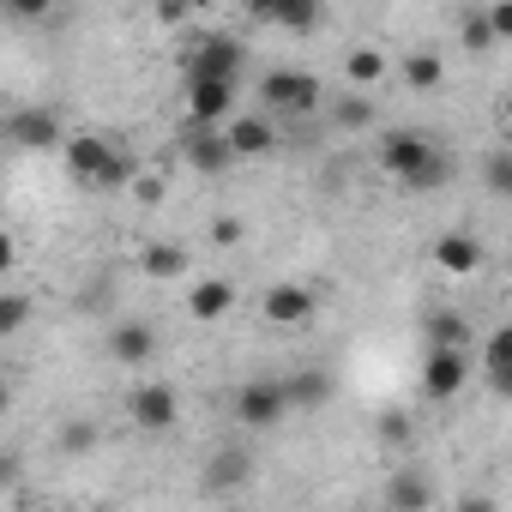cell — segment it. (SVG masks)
Here are the masks:
<instances>
[{
	"label": "cell",
	"mask_w": 512,
	"mask_h": 512,
	"mask_svg": "<svg viewBox=\"0 0 512 512\" xmlns=\"http://www.w3.org/2000/svg\"><path fill=\"white\" fill-rule=\"evenodd\" d=\"M61 157H67V175L79 181V187H97V193H115V187H127L139 169H133V157L115 145V139H103V133H73L67 145H61Z\"/></svg>",
	"instance_id": "obj_1"
},
{
	"label": "cell",
	"mask_w": 512,
	"mask_h": 512,
	"mask_svg": "<svg viewBox=\"0 0 512 512\" xmlns=\"http://www.w3.org/2000/svg\"><path fill=\"white\" fill-rule=\"evenodd\" d=\"M260 97H266L272 115H314V109L326 103V85H320L308 67H272V73L260 79Z\"/></svg>",
	"instance_id": "obj_2"
},
{
	"label": "cell",
	"mask_w": 512,
	"mask_h": 512,
	"mask_svg": "<svg viewBox=\"0 0 512 512\" xmlns=\"http://www.w3.org/2000/svg\"><path fill=\"white\" fill-rule=\"evenodd\" d=\"M127 422H133L139 434H169V428L181 422V392H175L169 380L133 386V392H127Z\"/></svg>",
	"instance_id": "obj_3"
},
{
	"label": "cell",
	"mask_w": 512,
	"mask_h": 512,
	"mask_svg": "<svg viewBox=\"0 0 512 512\" xmlns=\"http://www.w3.org/2000/svg\"><path fill=\"white\" fill-rule=\"evenodd\" d=\"M284 416H290V398H284L278 380H247V386H235V422H241V428L266 434V428H278Z\"/></svg>",
	"instance_id": "obj_4"
},
{
	"label": "cell",
	"mask_w": 512,
	"mask_h": 512,
	"mask_svg": "<svg viewBox=\"0 0 512 512\" xmlns=\"http://www.w3.org/2000/svg\"><path fill=\"white\" fill-rule=\"evenodd\" d=\"M223 145H229L235 163L272 157V151H278V127H272V115H229V121H223Z\"/></svg>",
	"instance_id": "obj_5"
},
{
	"label": "cell",
	"mask_w": 512,
	"mask_h": 512,
	"mask_svg": "<svg viewBox=\"0 0 512 512\" xmlns=\"http://www.w3.org/2000/svg\"><path fill=\"white\" fill-rule=\"evenodd\" d=\"M235 115L229 79H187V127H223Z\"/></svg>",
	"instance_id": "obj_6"
},
{
	"label": "cell",
	"mask_w": 512,
	"mask_h": 512,
	"mask_svg": "<svg viewBox=\"0 0 512 512\" xmlns=\"http://www.w3.org/2000/svg\"><path fill=\"white\" fill-rule=\"evenodd\" d=\"M428 157H434V139H428V133H410V127H392V133H380V169H386V175L410 181V175H416Z\"/></svg>",
	"instance_id": "obj_7"
},
{
	"label": "cell",
	"mask_w": 512,
	"mask_h": 512,
	"mask_svg": "<svg viewBox=\"0 0 512 512\" xmlns=\"http://www.w3.org/2000/svg\"><path fill=\"white\" fill-rule=\"evenodd\" d=\"M464 380H470V350H428V368H422V398L428 404L458 398Z\"/></svg>",
	"instance_id": "obj_8"
},
{
	"label": "cell",
	"mask_w": 512,
	"mask_h": 512,
	"mask_svg": "<svg viewBox=\"0 0 512 512\" xmlns=\"http://www.w3.org/2000/svg\"><path fill=\"white\" fill-rule=\"evenodd\" d=\"M7 139H13L19 151H61V145H67L55 109H19V115L7 121Z\"/></svg>",
	"instance_id": "obj_9"
},
{
	"label": "cell",
	"mask_w": 512,
	"mask_h": 512,
	"mask_svg": "<svg viewBox=\"0 0 512 512\" xmlns=\"http://www.w3.org/2000/svg\"><path fill=\"white\" fill-rule=\"evenodd\" d=\"M482 260H488V247H482L470 229H446V235L434 241V266H440L446 278H476Z\"/></svg>",
	"instance_id": "obj_10"
},
{
	"label": "cell",
	"mask_w": 512,
	"mask_h": 512,
	"mask_svg": "<svg viewBox=\"0 0 512 512\" xmlns=\"http://www.w3.org/2000/svg\"><path fill=\"white\" fill-rule=\"evenodd\" d=\"M241 61H247V49H241L235 37H205V43L193 49V61H187V79H229V85H235Z\"/></svg>",
	"instance_id": "obj_11"
},
{
	"label": "cell",
	"mask_w": 512,
	"mask_h": 512,
	"mask_svg": "<svg viewBox=\"0 0 512 512\" xmlns=\"http://www.w3.org/2000/svg\"><path fill=\"white\" fill-rule=\"evenodd\" d=\"M314 308H320V296H314L308 284H272V290L260 296V314H266L272 326H308Z\"/></svg>",
	"instance_id": "obj_12"
},
{
	"label": "cell",
	"mask_w": 512,
	"mask_h": 512,
	"mask_svg": "<svg viewBox=\"0 0 512 512\" xmlns=\"http://www.w3.org/2000/svg\"><path fill=\"white\" fill-rule=\"evenodd\" d=\"M181 157H187V169H199V175H223L235 157H229V145H223V127H187L181 133Z\"/></svg>",
	"instance_id": "obj_13"
},
{
	"label": "cell",
	"mask_w": 512,
	"mask_h": 512,
	"mask_svg": "<svg viewBox=\"0 0 512 512\" xmlns=\"http://www.w3.org/2000/svg\"><path fill=\"white\" fill-rule=\"evenodd\" d=\"M229 308H235V284H229V278H199V284H187V314H193L199 326L223 320Z\"/></svg>",
	"instance_id": "obj_14"
},
{
	"label": "cell",
	"mask_w": 512,
	"mask_h": 512,
	"mask_svg": "<svg viewBox=\"0 0 512 512\" xmlns=\"http://www.w3.org/2000/svg\"><path fill=\"white\" fill-rule=\"evenodd\" d=\"M247 482H253V458H247L241 446L211 452V464H205V488H211V494H235V488H247Z\"/></svg>",
	"instance_id": "obj_15"
},
{
	"label": "cell",
	"mask_w": 512,
	"mask_h": 512,
	"mask_svg": "<svg viewBox=\"0 0 512 512\" xmlns=\"http://www.w3.org/2000/svg\"><path fill=\"white\" fill-rule=\"evenodd\" d=\"M187 266H193V253H187L181 241H151V247L139 253V272H145V278H157V284H181V278H187Z\"/></svg>",
	"instance_id": "obj_16"
},
{
	"label": "cell",
	"mask_w": 512,
	"mask_h": 512,
	"mask_svg": "<svg viewBox=\"0 0 512 512\" xmlns=\"http://www.w3.org/2000/svg\"><path fill=\"white\" fill-rule=\"evenodd\" d=\"M422 338H428V350H470L476 344V326L458 308H434L428 326H422Z\"/></svg>",
	"instance_id": "obj_17"
},
{
	"label": "cell",
	"mask_w": 512,
	"mask_h": 512,
	"mask_svg": "<svg viewBox=\"0 0 512 512\" xmlns=\"http://www.w3.org/2000/svg\"><path fill=\"white\" fill-rule=\"evenodd\" d=\"M151 350H157V332H151L145 320H121V326L109 332V356H115L121 368H139V362H151Z\"/></svg>",
	"instance_id": "obj_18"
},
{
	"label": "cell",
	"mask_w": 512,
	"mask_h": 512,
	"mask_svg": "<svg viewBox=\"0 0 512 512\" xmlns=\"http://www.w3.org/2000/svg\"><path fill=\"white\" fill-rule=\"evenodd\" d=\"M482 374H488V392H494V398H506V392H512V326H494V332H488Z\"/></svg>",
	"instance_id": "obj_19"
},
{
	"label": "cell",
	"mask_w": 512,
	"mask_h": 512,
	"mask_svg": "<svg viewBox=\"0 0 512 512\" xmlns=\"http://www.w3.org/2000/svg\"><path fill=\"white\" fill-rule=\"evenodd\" d=\"M386 506H392V512H428V506H434L428 470H398V476L386 482Z\"/></svg>",
	"instance_id": "obj_20"
},
{
	"label": "cell",
	"mask_w": 512,
	"mask_h": 512,
	"mask_svg": "<svg viewBox=\"0 0 512 512\" xmlns=\"http://www.w3.org/2000/svg\"><path fill=\"white\" fill-rule=\"evenodd\" d=\"M253 19H260V25H278V31H314V25H320V7H314V0H260V7H253Z\"/></svg>",
	"instance_id": "obj_21"
},
{
	"label": "cell",
	"mask_w": 512,
	"mask_h": 512,
	"mask_svg": "<svg viewBox=\"0 0 512 512\" xmlns=\"http://www.w3.org/2000/svg\"><path fill=\"white\" fill-rule=\"evenodd\" d=\"M278 386H284L290 410H314V404L332 398V374H326V368H302V374H290V380H278Z\"/></svg>",
	"instance_id": "obj_22"
},
{
	"label": "cell",
	"mask_w": 512,
	"mask_h": 512,
	"mask_svg": "<svg viewBox=\"0 0 512 512\" xmlns=\"http://www.w3.org/2000/svg\"><path fill=\"white\" fill-rule=\"evenodd\" d=\"M344 79H350V91L368 97V91L386 79V55H380V49H350V55H344Z\"/></svg>",
	"instance_id": "obj_23"
},
{
	"label": "cell",
	"mask_w": 512,
	"mask_h": 512,
	"mask_svg": "<svg viewBox=\"0 0 512 512\" xmlns=\"http://www.w3.org/2000/svg\"><path fill=\"white\" fill-rule=\"evenodd\" d=\"M326 109H332V127H344V133H368L374 127V97H362V91H344Z\"/></svg>",
	"instance_id": "obj_24"
},
{
	"label": "cell",
	"mask_w": 512,
	"mask_h": 512,
	"mask_svg": "<svg viewBox=\"0 0 512 512\" xmlns=\"http://www.w3.org/2000/svg\"><path fill=\"white\" fill-rule=\"evenodd\" d=\"M31 314H37L31 290H0V338H19L31 326Z\"/></svg>",
	"instance_id": "obj_25"
},
{
	"label": "cell",
	"mask_w": 512,
	"mask_h": 512,
	"mask_svg": "<svg viewBox=\"0 0 512 512\" xmlns=\"http://www.w3.org/2000/svg\"><path fill=\"white\" fill-rule=\"evenodd\" d=\"M446 79V61L434 55V49H410V61H404V85L410 91H434Z\"/></svg>",
	"instance_id": "obj_26"
},
{
	"label": "cell",
	"mask_w": 512,
	"mask_h": 512,
	"mask_svg": "<svg viewBox=\"0 0 512 512\" xmlns=\"http://www.w3.org/2000/svg\"><path fill=\"white\" fill-rule=\"evenodd\" d=\"M446 181H452V157L434 145V157H428V163H422V169H416L404 187H410V193H434V187H446Z\"/></svg>",
	"instance_id": "obj_27"
},
{
	"label": "cell",
	"mask_w": 512,
	"mask_h": 512,
	"mask_svg": "<svg viewBox=\"0 0 512 512\" xmlns=\"http://www.w3.org/2000/svg\"><path fill=\"white\" fill-rule=\"evenodd\" d=\"M482 175H488V193H494V199H506V193H512V151H494Z\"/></svg>",
	"instance_id": "obj_28"
},
{
	"label": "cell",
	"mask_w": 512,
	"mask_h": 512,
	"mask_svg": "<svg viewBox=\"0 0 512 512\" xmlns=\"http://www.w3.org/2000/svg\"><path fill=\"white\" fill-rule=\"evenodd\" d=\"M458 31H464V49H476V55H482V49H494V31H488V19H482V13H464V25H458Z\"/></svg>",
	"instance_id": "obj_29"
},
{
	"label": "cell",
	"mask_w": 512,
	"mask_h": 512,
	"mask_svg": "<svg viewBox=\"0 0 512 512\" xmlns=\"http://www.w3.org/2000/svg\"><path fill=\"white\" fill-rule=\"evenodd\" d=\"M97 446V422H67L61 428V452H91Z\"/></svg>",
	"instance_id": "obj_30"
},
{
	"label": "cell",
	"mask_w": 512,
	"mask_h": 512,
	"mask_svg": "<svg viewBox=\"0 0 512 512\" xmlns=\"http://www.w3.org/2000/svg\"><path fill=\"white\" fill-rule=\"evenodd\" d=\"M127 193H133L139 205H163V193H169V187H163V175H133V181H127Z\"/></svg>",
	"instance_id": "obj_31"
},
{
	"label": "cell",
	"mask_w": 512,
	"mask_h": 512,
	"mask_svg": "<svg viewBox=\"0 0 512 512\" xmlns=\"http://www.w3.org/2000/svg\"><path fill=\"white\" fill-rule=\"evenodd\" d=\"M380 440H386V446H404V440H410V416H404V410H386V416H380Z\"/></svg>",
	"instance_id": "obj_32"
},
{
	"label": "cell",
	"mask_w": 512,
	"mask_h": 512,
	"mask_svg": "<svg viewBox=\"0 0 512 512\" xmlns=\"http://www.w3.org/2000/svg\"><path fill=\"white\" fill-rule=\"evenodd\" d=\"M482 19H488V31H494V43H506V37H512V7H506V0H494V7H488Z\"/></svg>",
	"instance_id": "obj_33"
},
{
	"label": "cell",
	"mask_w": 512,
	"mask_h": 512,
	"mask_svg": "<svg viewBox=\"0 0 512 512\" xmlns=\"http://www.w3.org/2000/svg\"><path fill=\"white\" fill-rule=\"evenodd\" d=\"M241 235H247V223H241V217H217V223H211V241H217V247H235Z\"/></svg>",
	"instance_id": "obj_34"
},
{
	"label": "cell",
	"mask_w": 512,
	"mask_h": 512,
	"mask_svg": "<svg viewBox=\"0 0 512 512\" xmlns=\"http://www.w3.org/2000/svg\"><path fill=\"white\" fill-rule=\"evenodd\" d=\"M187 0H157V25H187Z\"/></svg>",
	"instance_id": "obj_35"
},
{
	"label": "cell",
	"mask_w": 512,
	"mask_h": 512,
	"mask_svg": "<svg viewBox=\"0 0 512 512\" xmlns=\"http://www.w3.org/2000/svg\"><path fill=\"white\" fill-rule=\"evenodd\" d=\"M13 266H19V241H13L7 229H0V278H7Z\"/></svg>",
	"instance_id": "obj_36"
},
{
	"label": "cell",
	"mask_w": 512,
	"mask_h": 512,
	"mask_svg": "<svg viewBox=\"0 0 512 512\" xmlns=\"http://www.w3.org/2000/svg\"><path fill=\"white\" fill-rule=\"evenodd\" d=\"M452 512H500V500H488V494H464Z\"/></svg>",
	"instance_id": "obj_37"
},
{
	"label": "cell",
	"mask_w": 512,
	"mask_h": 512,
	"mask_svg": "<svg viewBox=\"0 0 512 512\" xmlns=\"http://www.w3.org/2000/svg\"><path fill=\"white\" fill-rule=\"evenodd\" d=\"M7 404H13V386H7V380H0V416H7Z\"/></svg>",
	"instance_id": "obj_38"
},
{
	"label": "cell",
	"mask_w": 512,
	"mask_h": 512,
	"mask_svg": "<svg viewBox=\"0 0 512 512\" xmlns=\"http://www.w3.org/2000/svg\"><path fill=\"white\" fill-rule=\"evenodd\" d=\"M25 512H61V506H25Z\"/></svg>",
	"instance_id": "obj_39"
},
{
	"label": "cell",
	"mask_w": 512,
	"mask_h": 512,
	"mask_svg": "<svg viewBox=\"0 0 512 512\" xmlns=\"http://www.w3.org/2000/svg\"><path fill=\"white\" fill-rule=\"evenodd\" d=\"M217 512H247V506H217Z\"/></svg>",
	"instance_id": "obj_40"
}]
</instances>
